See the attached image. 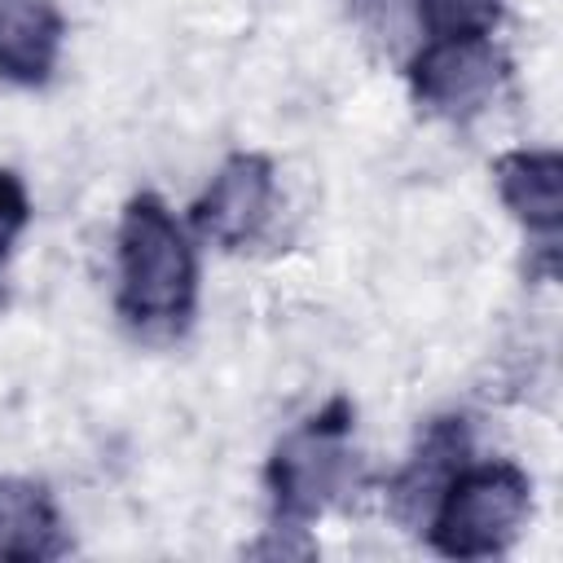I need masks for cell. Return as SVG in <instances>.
Masks as SVG:
<instances>
[{
  "label": "cell",
  "instance_id": "obj_1",
  "mask_svg": "<svg viewBox=\"0 0 563 563\" xmlns=\"http://www.w3.org/2000/svg\"><path fill=\"white\" fill-rule=\"evenodd\" d=\"M198 303V255L158 194L119 220V312L136 334H180Z\"/></svg>",
  "mask_w": 563,
  "mask_h": 563
},
{
  "label": "cell",
  "instance_id": "obj_2",
  "mask_svg": "<svg viewBox=\"0 0 563 563\" xmlns=\"http://www.w3.org/2000/svg\"><path fill=\"white\" fill-rule=\"evenodd\" d=\"M273 528L303 532L321 510H330L352 484V405L334 396L303 427H295L268 457Z\"/></svg>",
  "mask_w": 563,
  "mask_h": 563
},
{
  "label": "cell",
  "instance_id": "obj_3",
  "mask_svg": "<svg viewBox=\"0 0 563 563\" xmlns=\"http://www.w3.org/2000/svg\"><path fill=\"white\" fill-rule=\"evenodd\" d=\"M532 484L515 462L457 466L435 497L427 541L449 559H488L501 554L528 519Z\"/></svg>",
  "mask_w": 563,
  "mask_h": 563
},
{
  "label": "cell",
  "instance_id": "obj_4",
  "mask_svg": "<svg viewBox=\"0 0 563 563\" xmlns=\"http://www.w3.org/2000/svg\"><path fill=\"white\" fill-rule=\"evenodd\" d=\"M506 75V57L493 48L488 35H457V40H431L409 62V88L418 106L435 114H475L488 106Z\"/></svg>",
  "mask_w": 563,
  "mask_h": 563
},
{
  "label": "cell",
  "instance_id": "obj_5",
  "mask_svg": "<svg viewBox=\"0 0 563 563\" xmlns=\"http://www.w3.org/2000/svg\"><path fill=\"white\" fill-rule=\"evenodd\" d=\"M273 194H277L273 163L264 154L242 150V154L224 158V167L211 176L202 198L189 207V220L207 242H216L224 251H242L264 233V224L273 216Z\"/></svg>",
  "mask_w": 563,
  "mask_h": 563
},
{
  "label": "cell",
  "instance_id": "obj_6",
  "mask_svg": "<svg viewBox=\"0 0 563 563\" xmlns=\"http://www.w3.org/2000/svg\"><path fill=\"white\" fill-rule=\"evenodd\" d=\"M62 9L53 0H0V75L44 84L62 53Z\"/></svg>",
  "mask_w": 563,
  "mask_h": 563
},
{
  "label": "cell",
  "instance_id": "obj_7",
  "mask_svg": "<svg viewBox=\"0 0 563 563\" xmlns=\"http://www.w3.org/2000/svg\"><path fill=\"white\" fill-rule=\"evenodd\" d=\"M497 194L532 233L563 224V158L554 150H510L497 158Z\"/></svg>",
  "mask_w": 563,
  "mask_h": 563
},
{
  "label": "cell",
  "instance_id": "obj_8",
  "mask_svg": "<svg viewBox=\"0 0 563 563\" xmlns=\"http://www.w3.org/2000/svg\"><path fill=\"white\" fill-rule=\"evenodd\" d=\"M62 550H66V532L53 493L35 479H18V475L0 479V559L40 563V559H57Z\"/></svg>",
  "mask_w": 563,
  "mask_h": 563
},
{
  "label": "cell",
  "instance_id": "obj_9",
  "mask_svg": "<svg viewBox=\"0 0 563 563\" xmlns=\"http://www.w3.org/2000/svg\"><path fill=\"white\" fill-rule=\"evenodd\" d=\"M466 449H471V431L462 418H440L427 427L413 462L396 475L391 484V501L400 515H413L427 497H440V488L449 484V475L466 462Z\"/></svg>",
  "mask_w": 563,
  "mask_h": 563
},
{
  "label": "cell",
  "instance_id": "obj_10",
  "mask_svg": "<svg viewBox=\"0 0 563 563\" xmlns=\"http://www.w3.org/2000/svg\"><path fill=\"white\" fill-rule=\"evenodd\" d=\"M431 40L457 35H488L501 18V0H413Z\"/></svg>",
  "mask_w": 563,
  "mask_h": 563
},
{
  "label": "cell",
  "instance_id": "obj_11",
  "mask_svg": "<svg viewBox=\"0 0 563 563\" xmlns=\"http://www.w3.org/2000/svg\"><path fill=\"white\" fill-rule=\"evenodd\" d=\"M31 220V198H26V185L0 167V260L13 251L18 233L26 229Z\"/></svg>",
  "mask_w": 563,
  "mask_h": 563
}]
</instances>
